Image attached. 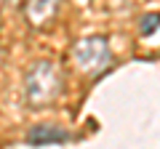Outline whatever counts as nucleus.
<instances>
[{
    "label": "nucleus",
    "instance_id": "nucleus-2",
    "mask_svg": "<svg viewBox=\"0 0 160 149\" xmlns=\"http://www.w3.org/2000/svg\"><path fill=\"white\" fill-rule=\"evenodd\" d=\"M72 56L78 61V67L88 74H102L112 61V53L104 37H86V40L75 43Z\"/></svg>",
    "mask_w": 160,
    "mask_h": 149
},
{
    "label": "nucleus",
    "instance_id": "nucleus-3",
    "mask_svg": "<svg viewBox=\"0 0 160 149\" xmlns=\"http://www.w3.org/2000/svg\"><path fill=\"white\" fill-rule=\"evenodd\" d=\"M69 133L59 125H32L27 133V141L32 147H46V144H64Z\"/></svg>",
    "mask_w": 160,
    "mask_h": 149
},
{
    "label": "nucleus",
    "instance_id": "nucleus-1",
    "mask_svg": "<svg viewBox=\"0 0 160 149\" xmlns=\"http://www.w3.org/2000/svg\"><path fill=\"white\" fill-rule=\"evenodd\" d=\"M24 93L32 104H48L62 93V72L51 61H35L24 74Z\"/></svg>",
    "mask_w": 160,
    "mask_h": 149
},
{
    "label": "nucleus",
    "instance_id": "nucleus-4",
    "mask_svg": "<svg viewBox=\"0 0 160 149\" xmlns=\"http://www.w3.org/2000/svg\"><path fill=\"white\" fill-rule=\"evenodd\" d=\"M56 8H59V0H27L24 13L32 24H46L56 13Z\"/></svg>",
    "mask_w": 160,
    "mask_h": 149
},
{
    "label": "nucleus",
    "instance_id": "nucleus-5",
    "mask_svg": "<svg viewBox=\"0 0 160 149\" xmlns=\"http://www.w3.org/2000/svg\"><path fill=\"white\" fill-rule=\"evenodd\" d=\"M160 27V13H147L142 19V35H152Z\"/></svg>",
    "mask_w": 160,
    "mask_h": 149
}]
</instances>
